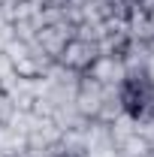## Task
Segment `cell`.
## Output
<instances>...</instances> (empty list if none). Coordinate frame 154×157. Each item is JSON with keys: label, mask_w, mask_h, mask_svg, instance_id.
<instances>
[{"label": "cell", "mask_w": 154, "mask_h": 157, "mask_svg": "<svg viewBox=\"0 0 154 157\" xmlns=\"http://www.w3.org/2000/svg\"><path fill=\"white\" fill-rule=\"evenodd\" d=\"M0 157H3V154H0Z\"/></svg>", "instance_id": "30bf717a"}, {"label": "cell", "mask_w": 154, "mask_h": 157, "mask_svg": "<svg viewBox=\"0 0 154 157\" xmlns=\"http://www.w3.org/2000/svg\"><path fill=\"white\" fill-rule=\"evenodd\" d=\"M145 78L154 85V48H151V55H148V60H145Z\"/></svg>", "instance_id": "52a82bcc"}, {"label": "cell", "mask_w": 154, "mask_h": 157, "mask_svg": "<svg viewBox=\"0 0 154 157\" xmlns=\"http://www.w3.org/2000/svg\"><path fill=\"white\" fill-rule=\"evenodd\" d=\"M24 157H58V151L52 145V148H42V151H24Z\"/></svg>", "instance_id": "8992f818"}, {"label": "cell", "mask_w": 154, "mask_h": 157, "mask_svg": "<svg viewBox=\"0 0 154 157\" xmlns=\"http://www.w3.org/2000/svg\"><path fill=\"white\" fill-rule=\"evenodd\" d=\"M15 103H12V97L6 94V91H0V124H9L12 118H15Z\"/></svg>", "instance_id": "5b68a950"}, {"label": "cell", "mask_w": 154, "mask_h": 157, "mask_svg": "<svg viewBox=\"0 0 154 157\" xmlns=\"http://www.w3.org/2000/svg\"><path fill=\"white\" fill-rule=\"evenodd\" d=\"M100 58V52H97L94 42H85V39H70L67 45H64V52L58 55V63L60 67H67V70H76V73H88V67Z\"/></svg>", "instance_id": "6da1fadb"}, {"label": "cell", "mask_w": 154, "mask_h": 157, "mask_svg": "<svg viewBox=\"0 0 154 157\" xmlns=\"http://www.w3.org/2000/svg\"><path fill=\"white\" fill-rule=\"evenodd\" d=\"M73 36H76V27L67 24V21H58V24H45V27H39L33 42H37L52 60H58V55L64 52V45H67Z\"/></svg>", "instance_id": "7a4b0ae2"}, {"label": "cell", "mask_w": 154, "mask_h": 157, "mask_svg": "<svg viewBox=\"0 0 154 157\" xmlns=\"http://www.w3.org/2000/svg\"><path fill=\"white\" fill-rule=\"evenodd\" d=\"M73 103H76V109H79V115H82V118L94 121L97 112H100V103H103V85H100L97 78H91L88 73H82Z\"/></svg>", "instance_id": "3957f363"}, {"label": "cell", "mask_w": 154, "mask_h": 157, "mask_svg": "<svg viewBox=\"0 0 154 157\" xmlns=\"http://www.w3.org/2000/svg\"><path fill=\"white\" fill-rule=\"evenodd\" d=\"M0 91H3V78H0Z\"/></svg>", "instance_id": "9c48e42d"}, {"label": "cell", "mask_w": 154, "mask_h": 157, "mask_svg": "<svg viewBox=\"0 0 154 157\" xmlns=\"http://www.w3.org/2000/svg\"><path fill=\"white\" fill-rule=\"evenodd\" d=\"M67 0H42V9H64Z\"/></svg>", "instance_id": "ba28073f"}, {"label": "cell", "mask_w": 154, "mask_h": 157, "mask_svg": "<svg viewBox=\"0 0 154 157\" xmlns=\"http://www.w3.org/2000/svg\"><path fill=\"white\" fill-rule=\"evenodd\" d=\"M88 76L97 78L100 85H121L127 78V70H124V60L118 58V55H100L88 67Z\"/></svg>", "instance_id": "277c9868"}]
</instances>
